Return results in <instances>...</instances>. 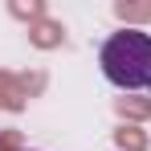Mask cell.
Masks as SVG:
<instances>
[{"instance_id":"cell-1","label":"cell","mask_w":151,"mask_h":151,"mask_svg":"<svg viewBox=\"0 0 151 151\" xmlns=\"http://www.w3.org/2000/svg\"><path fill=\"white\" fill-rule=\"evenodd\" d=\"M98 65L106 74V82L119 90L151 86V33H143V29L110 33L98 49Z\"/></svg>"}]
</instances>
